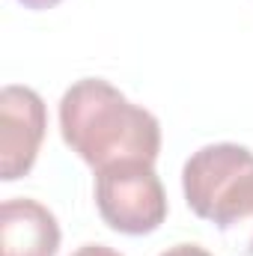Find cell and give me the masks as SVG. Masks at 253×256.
Returning a JSON list of instances; mask_svg holds the SVG:
<instances>
[{
	"label": "cell",
	"instance_id": "obj_2",
	"mask_svg": "<svg viewBox=\"0 0 253 256\" xmlns=\"http://www.w3.org/2000/svg\"><path fill=\"white\" fill-rule=\"evenodd\" d=\"M188 208L212 220L232 250L253 256V152L238 143L202 146L185 161Z\"/></svg>",
	"mask_w": 253,
	"mask_h": 256
},
{
	"label": "cell",
	"instance_id": "obj_7",
	"mask_svg": "<svg viewBox=\"0 0 253 256\" xmlns=\"http://www.w3.org/2000/svg\"><path fill=\"white\" fill-rule=\"evenodd\" d=\"M72 256H122V254L114 250V248H104V244H84V248H78Z\"/></svg>",
	"mask_w": 253,
	"mask_h": 256
},
{
	"label": "cell",
	"instance_id": "obj_1",
	"mask_svg": "<svg viewBox=\"0 0 253 256\" xmlns=\"http://www.w3.org/2000/svg\"><path fill=\"white\" fill-rule=\"evenodd\" d=\"M60 134L66 146L92 170L120 161L155 164L161 152L158 120L102 78H84L63 92Z\"/></svg>",
	"mask_w": 253,
	"mask_h": 256
},
{
	"label": "cell",
	"instance_id": "obj_6",
	"mask_svg": "<svg viewBox=\"0 0 253 256\" xmlns=\"http://www.w3.org/2000/svg\"><path fill=\"white\" fill-rule=\"evenodd\" d=\"M161 256H212L206 248H200V244H173V248H167Z\"/></svg>",
	"mask_w": 253,
	"mask_h": 256
},
{
	"label": "cell",
	"instance_id": "obj_8",
	"mask_svg": "<svg viewBox=\"0 0 253 256\" xmlns=\"http://www.w3.org/2000/svg\"><path fill=\"white\" fill-rule=\"evenodd\" d=\"M18 3H24L27 9H51V6H57L63 0H18Z\"/></svg>",
	"mask_w": 253,
	"mask_h": 256
},
{
	"label": "cell",
	"instance_id": "obj_3",
	"mask_svg": "<svg viewBox=\"0 0 253 256\" xmlns=\"http://www.w3.org/2000/svg\"><path fill=\"white\" fill-rule=\"evenodd\" d=\"M102 220L122 236H149L167 218V194L149 161H120L96 170Z\"/></svg>",
	"mask_w": 253,
	"mask_h": 256
},
{
	"label": "cell",
	"instance_id": "obj_5",
	"mask_svg": "<svg viewBox=\"0 0 253 256\" xmlns=\"http://www.w3.org/2000/svg\"><path fill=\"white\" fill-rule=\"evenodd\" d=\"M60 224L36 200L15 196L0 206V256H57Z\"/></svg>",
	"mask_w": 253,
	"mask_h": 256
},
{
	"label": "cell",
	"instance_id": "obj_4",
	"mask_svg": "<svg viewBox=\"0 0 253 256\" xmlns=\"http://www.w3.org/2000/svg\"><path fill=\"white\" fill-rule=\"evenodd\" d=\"M48 131L45 102L36 90L6 84L0 90V179L15 182L36 164Z\"/></svg>",
	"mask_w": 253,
	"mask_h": 256
}]
</instances>
